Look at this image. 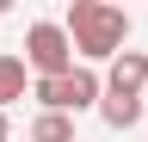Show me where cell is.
Returning <instances> with one entry per match:
<instances>
[{
	"mask_svg": "<svg viewBox=\"0 0 148 142\" xmlns=\"http://www.w3.org/2000/svg\"><path fill=\"white\" fill-rule=\"evenodd\" d=\"M68 43H74V56H80V68L92 62H111V56H123V37H130V12L123 6H111V0H74L68 6Z\"/></svg>",
	"mask_w": 148,
	"mask_h": 142,
	"instance_id": "1",
	"label": "cell"
},
{
	"mask_svg": "<svg viewBox=\"0 0 148 142\" xmlns=\"http://www.w3.org/2000/svg\"><path fill=\"white\" fill-rule=\"evenodd\" d=\"M31 93H37V105H43V111L80 117V111H92V105L105 99V80L92 74V68H80V62H74L68 74H56V80H31Z\"/></svg>",
	"mask_w": 148,
	"mask_h": 142,
	"instance_id": "2",
	"label": "cell"
},
{
	"mask_svg": "<svg viewBox=\"0 0 148 142\" xmlns=\"http://www.w3.org/2000/svg\"><path fill=\"white\" fill-rule=\"evenodd\" d=\"M25 68H31L37 80H56V74L74 68V43H68V31L56 25V19H37L25 31Z\"/></svg>",
	"mask_w": 148,
	"mask_h": 142,
	"instance_id": "3",
	"label": "cell"
},
{
	"mask_svg": "<svg viewBox=\"0 0 148 142\" xmlns=\"http://www.w3.org/2000/svg\"><path fill=\"white\" fill-rule=\"evenodd\" d=\"M142 86H148V56H142V49H123V56H111L105 93H130V99H142Z\"/></svg>",
	"mask_w": 148,
	"mask_h": 142,
	"instance_id": "4",
	"label": "cell"
},
{
	"mask_svg": "<svg viewBox=\"0 0 148 142\" xmlns=\"http://www.w3.org/2000/svg\"><path fill=\"white\" fill-rule=\"evenodd\" d=\"M99 117L111 123V130H136V123H142V99H130V93H105V99H99Z\"/></svg>",
	"mask_w": 148,
	"mask_h": 142,
	"instance_id": "5",
	"label": "cell"
},
{
	"mask_svg": "<svg viewBox=\"0 0 148 142\" xmlns=\"http://www.w3.org/2000/svg\"><path fill=\"white\" fill-rule=\"evenodd\" d=\"M25 86H31V68H25V56H0V111H6L12 99H25Z\"/></svg>",
	"mask_w": 148,
	"mask_h": 142,
	"instance_id": "6",
	"label": "cell"
},
{
	"mask_svg": "<svg viewBox=\"0 0 148 142\" xmlns=\"http://www.w3.org/2000/svg\"><path fill=\"white\" fill-rule=\"evenodd\" d=\"M31 142H74V117H62V111H37Z\"/></svg>",
	"mask_w": 148,
	"mask_h": 142,
	"instance_id": "7",
	"label": "cell"
},
{
	"mask_svg": "<svg viewBox=\"0 0 148 142\" xmlns=\"http://www.w3.org/2000/svg\"><path fill=\"white\" fill-rule=\"evenodd\" d=\"M6 136H12V123H6V111H0V142H6Z\"/></svg>",
	"mask_w": 148,
	"mask_h": 142,
	"instance_id": "8",
	"label": "cell"
}]
</instances>
